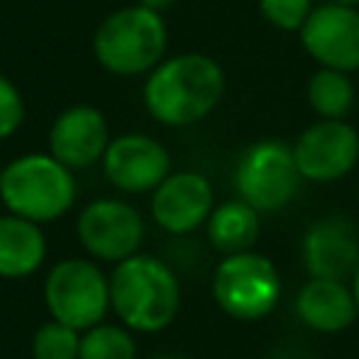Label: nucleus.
Wrapping results in <instances>:
<instances>
[{
    "label": "nucleus",
    "mask_w": 359,
    "mask_h": 359,
    "mask_svg": "<svg viewBox=\"0 0 359 359\" xmlns=\"http://www.w3.org/2000/svg\"><path fill=\"white\" fill-rule=\"evenodd\" d=\"M171 3H174V0H137V6H143V8H151V11H165Z\"/></svg>",
    "instance_id": "obj_23"
},
{
    "label": "nucleus",
    "mask_w": 359,
    "mask_h": 359,
    "mask_svg": "<svg viewBox=\"0 0 359 359\" xmlns=\"http://www.w3.org/2000/svg\"><path fill=\"white\" fill-rule=\"evenodd\" d=\"M328 3H342V6H359V0H328Z\"/></svg>",
    "instance_id": "obj_25"
},
{
    "label": "nucleus",
    "mask_w": 359,
    "mask_h": 359,
    "mask_svg": "<svg viewBox=\"0 0 359 359\" xmlns=\"http://www.w3.org/2000/svg\"><path fill=\"white\" fill-rule=\"evenodd\" d=\"M300 177L309 182H337L359 163V132L348 121H317L292 146Z\"/></svg>",
    "instance_id": "obj_8"
},
{
    "label": "nucleus",
    "mask_w": 359,
    "mask_h": 359,
    "mask_svg": "<svg viewBox=\"0 0 359 359\" xmlns=\"http://www.w3.org/2000/svg\"><path fill=\"white\" fill-rule=\"evenodd\" d=\"M0 199L8 213L36 224L53 222L70 210L76 182L65 163L53 154H22L0 171Z\"/></svg>",
    "instance_id": "obj_3"
},
{
    "label": "nucleus",
    "mask_w": 359,
    "mask_h": 359,
    "mask_svg": "<svg viewBox=\"0 0 359 359\" xmlns=\"http://www.w3.org/2000/svg\"><path fill=\"white\" fill-rule=\"evenodd\" d=\"M351 289H353V297H356V306H359V269H356L353 278H351Z\"/></svg>",
    "instance_id": "obj_24"
},
{
    "label": "nucleus",
    "mask_w": 359,
    "mask_h": 359,
    "mask_svg": "<svg viewBox=\"0 0 359 359\" xmlns=\"http://www.w3.org/2000/svg\"><path fill=\"white\" fill-rule=\"evenodd\" d=\"M280 297V275L275 264L250 250L238 255H224L213 272V300L219 309L236 320L266 317Z\"/></svg>",
    "instance_id": "obj_6"
},
{
    "label": "nucleus",
    "mask_w": 359,
    "mask_h": 359,
    "mask_svg": "<svg viewBox=\"0 0 359 359\" xmlns=\"http://www.w3.org/2000/svg\"><path fill=\"white\" fill-rule=\"evenodd\" d=\"M154 222L174 236L194 233L196 227L208 224L213 213V188L196 171H177L168 174L151 196Z\"/></svg>",
    "instance_id": "obj_11"
},
{
    "label": "nucleus",
    "mask_w": 359,
    "mask_h": 359,
    "mask_svg": "<svg viewBox=\"0 0 359 359\" xmlns=\"http://www.w3.org/2000/svg\"><path fill=\"white\" fill-rule=\"evenodd\" d=\"M303 264L309 278L351 280L359 269V230L342 216L314 222L303 236Z\"/></svg>",
    "instance_id": "obj_13"
},
{
    "label": "nucleus",
    "mask_w": 359,
    "mask_h": 359,
    "mask_svg": "<svg viewBox=\"0 0 359 359\" xmlns=\"http://www.w3.org/2000/svg\"><path fill=\"white\" fill-rule=\"evenodd\" d=\"M306 98L323 121H345L356 104V90H353V81L348 79V73L320 67L309 79Z\"/></svg>",
    "instance_id": "obj_18"
},
{
    "label": "nucleus",
    "mask_w": 359,
    "mask_h": 359,
    "mask_svg": "<svg viewBox=\"0 0 359 359\" xmlns=\"http://www.w3.org/2000/svg\"><path fill=\"white\" fill-rule=\"evenodd\" d=\"M109 143L107 118L90 104H76L59 112L48 135L50 154L67 168H87L95 160H104Z\"/></svg>",
    "instance_id": "obj_14"
},
{
    "label": "nucleus",
    "mask_w": 359,
    "mask_h": 359,
    "mask_svg": "<svg viewBox=\"0 0 359 359\" xmlns=\"http://www.w3.org/2000/svg\"><path fill=\"white\" fill-rule=\"evenodd\" d=\"M303 177L294 163L292 146L280 140H261L250 146L236 168V191L238 199L252 205L258 213H272L286 208Z\"/></svg>",
    "instance_id": "obj_7"
},
{
    "label": "nucleus",
    "mask_w": 359,
    "mask_h": 359,
    "mask_svg": "<svg viewBox=\"0 0 359 359\" xmlns=\"http://www.w3.org/2000/svg\"><path fill=\"white\" fill-rule=\"evenodd\" d=\"M163 359H171V356H163Z\"/></svg>",
    "instance_id": "obj_26"
},
{
    "label": "nucleus",
    "mask_w": 359,
    "mask_h": 359,
    "mask_svg": "<svg viewBox=\"0 0 359 359\" xmlns=\"http://www.w3.org/2000/svg\"><path fill=\"white\" fill-rule=\"evenodd\" d=\"M76 233H79L81 247L90 255L121 264L137 255L140 241H143V219L126 202L95 199L81 210L76 222Z\"/></svg>",
    "instance_id": "obj_9"
},
{
    "label": "nucleus",
    "mask_w": 359,
    "mask_h": 359,
    "mask_svg": "<svg viewBox=\"0 0 359 359\" xmlns=\"http://www.w3.org/2000/svg\"><path fill=\"white\" fill-rule=\"evenodd\" d=\"M79 359H137V345L126 325L101 323L81 334Z\"/></svg>",
    "instance_id": "obj_19"
},
{
    "label": "nucleus",
    "mask_w": 359,
    "mask_h": 359,
    "mask_svg": "<svg viewBox=\"0 0 359 359\" xmlns=\"http://www.w3.org/2000/svg\"><path fill=\"white\" fill-rule=\"evenodd\" d=\"M258 8L264 20L280 31H300L314 11L311 0H258Z\"/></svg>",
    "instance_id": "obj_21"
},
{
    "label": "nucleus",
    "mask_w": 359,
    "mask_h": 359,
    "mask_svg": "<svg viewBox=\"0 0 359 359\" xmlns=\"http://www.w3.org/2000/svg\"><path fill=\"white\" fill-rule=\"evenodd\" d=\"M109 300L118 320L132 331H163L180 311L177 275L151 255H132L109 275Z\"/></svg>",
    "instance_id": "obj_2"
},
{
    "label": "nucleus",
    "mask_w": 359,
    "mask_h": 359,
    "mask_svg": "<svg viewBox=\"0 0 359 359\" xmlns=\"http://www.w3.org/2000/svg\"><path fill=\"white\" fill-rule=\"evenodd\" d=\"M165 22L160 11L126 6L112 11L93 36V50L101 67L115 76H137L154 70L165 50Z\"/></svg>",
    "instance_id": "obj_4"
},
{
    "label": "nucleus",
    "mask_w": 359,
    "mask_h": 359,
    "mask_svg": "<svg viewBox=\"0 0 359 359\" xmlns=\"http://www.w3.org/2000/svg\"><path fill=\"white\" fill-rule=\"evenodd\" d=\"M306 53L320 65L342 73L359 70V11L356 6H317L300 28Z\"/></svg>",
    "instance_id": "obj_10"
},
{
    "label": "nucleus",
    "mask_w": 359,
    "mask_h": 359,
    "mask_svg": "<svg viewBox=\"0 0 359 359\" xmlns=\"http://www.w3.org/2000/svg\"><path fill=\"white\" fill-rule=\"evenodd\" d=\"M294 311L311 331L320 334H339L359 317L351 280L331 278H309L294 297Z\"/></svg>",
    "instance_id": "obj_15"
},
{
    "label": "nucleus",
    "mask_w": 359,
    "mask_h": 359,
    "mask_svg": "<svg viewBox=\"0 0 359 359\" xmlns=\"http://www.w3.org/2000/svg\"><path fill=\"white\" fill-rule=\"evenodd\" d=\"M171 168V157L163 143L149 135H121L109 143L104 154L107 180L129 194L154 191Z\"/></svg>",
    "instance_id": "obj_12"
},
{
    "label": "nucleus",
    "mask_w": 359,
    "mask_h": 359,
    "mask_svg": "<svg viewBox=\"0 0 359 359\" xmlns=\"http://www.w3.org/2000/svg\"><path fill=\"white\" fill-rule=\"evenodd\" d=\"M48 252L45 233L36 222L22 216H0V278L34 275Z\"/></svg>",
    "instance_id": "obj_16"
},
{
    "label": "nucleus",
    "mask_w": 359,
    "mask_h": 359,
    "mask_svg": "<svg viewBox=\"0 0 359 359\" xmlns=\"http://www.w3.org/2000/svg\"><path fill=\"white\" fill-rule=\"evenodd\" d=\"M224 95V73L205 53H180L160 62L143 87L146 109L165 126L202 121Z\"/></svg>",
    "instance_id": "obj_1"
},
{
    "label": "nucleus",
    "mask_w": 359,
    "mask_h": 359,
    "mask_svg": "<svg viewBox=\"0 0 359 359\" xmlns=\"http://www.w3.org/2000/svg\"><path fill=\"white\" fill-rule=\"evenodd\" d=\"M79 351H81V334L59 320L39 325L31 342L34 359H79Z\"/></svg>",
    "instance_id": "obj_20"
},
{
    "label": "nucleus",
    "mask_w": 359,
    "mask_h": 359,
    "mask_svg": "<svg viewBox=\"0 0 359 359\" xmlns=\"http://www.w3.org/2000/svg\"><path fill=\"white\" fill-rule=\"evenodd\" d=\"M45 306L53 320L76 331L101 325V320L112 309L109 278L93 261H59L45 278Z\"/></svg>",
    "instance_id": "obj_5"
},
{
    "label": "nucleus",
    "mask_w": 359,
    "mask_h": 359,
    "mask_svg": "<svg viewBox=\"0 0 359 359\" xmlns=\"http://www.w3.org/2000/svg\"><path fill=\"white\" fill-rule=\"evenodd\" d=\"M205 227H208V241L222 255H238L255 247L261 233V216L244 199H233L213 208Z\"/></svg>",
    "instance_id": "obj_17"
},
{
    "label": "nucleus",
    "mask_w": 359,
    "mask_h": 359,
    "mask_svg": "<svg viewBox=\"0 0 359 359\" xmlns=\"http://www.w3.org/2000/svg\"><path fill=\"white\" fill-rule=\"evenodd\" d=\"M25 118V101L20 90L0 73V140L11 137Z\"/></svg>",
    "instance_id": "obj_22"
}]
</instances>
